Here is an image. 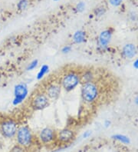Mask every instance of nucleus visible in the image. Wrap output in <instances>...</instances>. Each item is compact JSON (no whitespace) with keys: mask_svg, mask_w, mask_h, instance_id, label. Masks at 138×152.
Wrapping results in <instances>:
<instances>
[{"mask_svg":"<svg viewBox=\"0 0 138 152\" xmlns=\"http://www.w3.org/2000/svg\"><path fill=\"white\" fill-rule=\"evenodd\" d=\"M51 100L44 91L36 93L30 101V108L34 111H42L50 105Z\"/></svg>","mask_w":138,"mask_h":152,"instance_id":"obj_6","label":"nucleus"},{"mask_svg":"<svg viewBox=\"0 0 138 152\" xmlns=\"http://www.w3.org/2000/svg\"><path fill=\"white\" fill-rule=\"evenodd\" d=\"M76 137V133L74 129L71 128H64L57 132V140L56 143L59 145H69L74 141Z\"/></svg>","mask_w":138,"mask_h":152,"instance_id":"obj_8","label":"nucleus"},{"mask_svg":"<svg viewBox=\"0 0 138 152\" xmlns=\"http://www.w3.org/2000/svg\"><path fill=\"white\" fill-rule=\"evenodd\" d=\"M113 36L112 28H107L103 30L99 34L98 38V48L101 51H104L108 48Z\"/></svg>","mask_w":138,"mask_h":152,"instance_id":"obj_9","label":"nucleus"},{"mask_svg":"<svg viewBox=\"0 0 138 152\" xmlns=\"http://www.w3.org/2000/svg\"><path fill=\"white\" fill-rule=\"evenodd\" d=\"M28 5H29L28 0H19L16 5L17 10L19 11H24L28 7Z\"/></svg>","mask_w":138,"mask_h":152,"instance_id":"obj_16","label":"nucleus"},{"mask_svg":"<svg viewBox=\"0 0 138 152\" xmlns=\"http://www.w3.org/2000/svg\"><path fill=\"white\" fill-rule=\"evenodd\" d=\"M133 67L135 69L138 70V58H137L135 61H134V63H133Z\"/></svg>","mask_w":138,"mask_h":152,"instance_id":"obj_26","label":"nucleus"},{"mask_svg":"<svg viewBox=\"0 0 138 152\" xmlns=\"http://www.w3.org/2000/svg\"><path fill=\"white\" fill-rule=\"evenodd\" d=\"M17 121L13 118H6L0 122V133L5 138H14L18 128Z\"/></svg>","mask_w":138,"mask_h":152,"instance_id":"obj_4","label":"nucleus"},{"mask_svg":"<svg viewBox=\"0 0 138 152\" xmlns=\"http://www.w3.org/2000/svg\"><path fill=\"white\" fill-rule=\"evenodd\" d=\"M85 7H86V5L84 2H79L75 6V11L77 13H81L85 10Z\"/></svg>","mask_w":138,"mask_h":152,"instance_id":"obj_20","label":"nucleus"},{"mask_svg":"<svg viewBox=\"0 0 138 152\" xmlns=\"http://www.w3.org/2000/svg\"><path fill=\"white\" fill-rule=\"evenodd\" d=\"M37 140L41 145L48 146L54 143H56L57 140V131L51 127H45L39 132Z\"/></svg>","mask_w":138,"mask_h":152,"instance_id":"obj_5","label":"nucleus"},{"mask_svg":"<svg viewBox=\"0 0 138 152\" xmlns=\"http://www.w3.org/2000/svg\"><path fill=\"white\" fill-rule=\"evenodd\" d=\"M100 95L99 87L94 82L84 83L81 90L82 102L86 104H92L97 102Z\"/></svg>","mask_w":138,"mask_h":152,"instance_id":"obj_2","label":"nucleus"},{"mask_svg":"<svg viewBox=\"0 0 138 152\" xmlns=\"http://www.w3.org/2000/svg\"><path fill=\"white\" fill-rule=\"evenodd\" d=\"M91 134H92L91 131H85V132L83 133L82 137L83 138H85V139H87V138L90 137Z\"/></svg>","mask_w":138,"mask_h":152,"instance_id":"obj_24","label":"nucleus"},{"mask_svg":"<svg viewBox=\"0 0 138 152\" xmlns=\"http://www.w3.org/2000/svg\"><path fill=\"white\" fill-rule=\"evenodd\" d=\"M134 103H135V104H137V105H138V94H137V96L135 97Z\"/></svg>","mask_w":138,"mask_h":152,"instance_id":"obj_27","label":"nucleus"},{"mask_svg":"<svg viewBox=\"0 0 138 152\" xmlns=\"http://www.w3.org/2000/svg\"><path fill=\"white\" fill-rule=\"evenodd\" d=\"M0 26H1V25H0Z\"/></svg>","mask_w":138,"mask_h":152,"instance_id":"obj_30","label":"nucleus"},{"mask_svg":"<svg viewBox=\"0 0 138 152\" xmlns=\"http://www.w3.org/2000/svg\"><path fill=\"white\" fill-rule=\"evenodd\" d=\"M129 19H131V21L132 22H134V21H137L138 17L137 13L134 11H131V12L129 13Z\"/></svg>","mask_w":138,"mask_h":152,"instance_id":"obj_23","label":"nucleus"},{"mask_svg":"<svg viewBox=\"0 0 138 152\" xmlns=\"http://www.w3.org/2000/svg\"><path fill=\"white\" fill-rule=\"evenodd\" d=\"M53 1H55V2H58V1H60V0H53Z\"/></svg>","mask_w":138,"mask_h":152,"instance_id":"obj_28","label":"nucleus"},{"mask_svg":"<svg viewBox=\"0 0 138 152\" xmlns=\"http://www.w3.org/2000/svg\"><path fill=\"white\" fill-rule=\"evenodd\" d=\"M49 72V65H46V64H44V65H42V67L39 69V72L36 75L37 80H42L45 77L47 73H48Z\"/></svg>","mask_w":138,"mask_h":152,"instance_id":"obj_15","label":"nucleus"},{"mask_svg":"<svg viewBox=\"0 0 138 152\" xmlns=\"http://www.w3.org/2000/svg\"><path fill=\"white\" fill-rule=\"evenodd\" d=\"M122 56L123 58L127 59H132L133 58L136 56L137 53V49L134 44L133 43H127L123 45L121 51Z\"/></svg>","mask_w":138,"mask_h":152,"instance_id":"obj_11","label":"nucleus"},{"mask_svg":"<svg viewBox=\"0 0 138 152\" xmlns=\"http://www.w3.org/2000/svg\"><path fill=\"white\" fill-rule=\"evenodd\" d=\"M80 75H81V82H82L83 84L94 82V74L93 71L91 69L85 70L82 73H80Z\"/></svg>","mask_w":138,"mask_h":152,"instance_id":"obj_13","label":"nucleus"},{"mask_svg":"<svg viewBox=\"0 0 138 152\" xmlns=\"http://www.w3.org/2000/svg\"><path fill=\"white\" fill-rule=\"evenodd\" d=\"M72 41L74 44L80 45L87 41V33L84 30H77L72 35Z\"/></svg>","mask_w":138,"mask_h":152,"instance_id":"obj_12","label":"nucleus"},{"mask_svg":"<svg viewBox=\"0 0 138 152\" xmlns=\"http://www.w3.org/2000/svg\"><path fill=\"white\" fill-rule=\"evenodd\" d=\"M9 152H27V149L18 145V144H15L10 148Z\"/></svg>","mask_w":138,"mask_h":152,"instance_id":"obj_18","label":"nucleus"},{"mask_svg":"<svg viewBox=\"0 0 138 152\" xmlns=\"http://www.w3.org/2000/svg\"><path fill=\"white\" fill-rule=\"evenodd\" d=\"M39 65V60L34 59L29 62V64L26 67V71H33L37 68V66Z\"/></svg>","mask_w":138,"mask_h":152,"instance_id":"obj_19","label":"nucleus"},{"mask_svg":"<svg viewBox=\"0 0 138 152\" xmlns=\"http://www.w3.org/2000/svg\"><path fill=\"white\" fill-rule=\"evenodd\" d=\"M137 26H138V19H137Z\"/></svg>","mask_w":138,"mask_h":152,"instance_id":"obj_29","label":"nucleus"},{"mask_svg":"<svg viewBox=\"0 0 138 152\" xmlns=\"http://www.w3.org/2000/svg\"><path fill=\"white\" fill-rule=\"evenodd\" d=\"M72 50V47L70 45H64V46L61 48V52L62 54L67 55L68 53H70Z\"/></svg>","mask_w":138,"mask_h":152,"instance_id":"obj_21","label":"nucleus"},{"mask_svg":"<svg viewBox=\"0 0 138 152\" xmlns=\"http://www.w3.org/2000/svg\"><path fill=\"white\" fill-rule=\"evenodd\" d=\"M61 85L59 82H52L45 87L44 92L51 101L57 100L61 93Z\"/></svg>","mask_w":138,"mask_h":152,"instance_id":"obj_10","label":"nucleus"},{"mask_svg":"<svg viewBox=\"0 0 138 152\" xmlns=\"http://www.w3.org/2000/svg\"><path fill=\"white\" fill-rule=\"evenodd\" d=\"M15 138L16 144L23 147L27 150L33 146L35 141V137L33 132L28 125L18 126Z\"/></svg>","mask_w":138,"mask_h":152,"instance_id":"obj_1","label":"nucleus"},{"mask_svg":"<svg viewBox=\"0 0 138 152\" xmlns=\"http://www.w3.org/2000/svg\"><path fill=\"white\" fill-rule=\"evenodd\" d=\"M108 2L114 7H118L121 5L123 0H108Z\"/></svg>","mask_w":138,"mask_h":152,"instance_id":"obj_22","label":"nucleus"},{"mask_svg":"<svg viewBox=\"0 0 138 152\" xmlns=\"http://www.w3.org/2000/svg\"><path fill=\"white\" fill-rule=\"evenodd\" d=\"M14 98L12 100V104L14 106H17L22 104V102L26 100L28 95V86L24 82L16 84L13 90Z\"/></svg>","mask_w":138,"mask_h":152,"instance_id":"obj_7","label":"nucleus"},{"mask_svg":"<svg viewBox=\"0 0 138 152\" xmlns=\"http://www.w3.org/2000/svg\"><path fill=\"white\" fill-rule=\"evenodd\" d=\"M62 89L67 92L74 91L81 83V75L75 71H69L64 73L60 80Z\"/></svg>","mask_w":138,"mask_h":152,"instance_id":"obj_3","label":"nucleus"},{"mask_svg":"<svg viewBox=\"0 0 138 152\" xmlns=\"http://www.w3.org/2000/svg\"><path fill=\"white\" fill-rule=\"evenodd\" d=\"M106 13V9L104 6H99L97 7L95 10H94V15L96 17H101L103 16Z\"/></svg>","mask_w":138,"mask_h":152,"instance_id":"obj_17","label":"nucleus"},{"mask_svg":"<svg viewBox=\"0 0 138 152\" xmlns=\"http://www.w3.org/2000/svg\"><path fill=\"white\" fill-rule=\"evenodd\" d=\"M110 125H111V121L110 120H105L104 121V127L106 128H110Z\"/></svg>","mask_w":138,"mask_h":152,"instance_id":"obj_25","label":"nucleus"},{"mask_svg":"<svg viewBox=\"0 0 138 152\" xmlns=\"http://www.w3.org/2000/svg\"><path fill=\"white\" fill-rule=\"evenodd\" d=\"M111 139L114 141H119L121 144L123 145H130L131 144V139L128 136L125 134H113L111 136Z\"/></svg>","mask_w":138,"mask_h":152,"instance_id":"obj_14","label":"nucleus"}]
</instances>
